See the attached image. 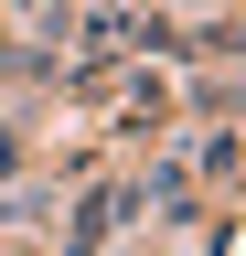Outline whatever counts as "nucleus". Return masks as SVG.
<instances>
[{"mask_svg": "<svg viewBox=\"0 0 246 256\" xmlns=\"http://www.w3.org/2000/svg\"><path fill=\"white\" fill-rule=\"evenodd\" d=\"M129 224H139V192H129V182H107V192H86V214L65 224V256H107L118 235H129Z\"/></svg>", "mask_w": 246, "mask_h": 256, "instance_id": "f257e3e1", "label": "nucleus"}, {"mask_svg": "<svg viewBox=\"0 0 246 256\" xmlns=\"http://www.w3.org/2000/svg\"><path fill=\"white\" fill-rule=\"evenodd\" d=\"M11 160H22V150H11V118H0V192H11Z\"/></svg>", "mask_w": 246, "mask_h": 256, "instance_id": "f03ea898", "label": "nucleus"}]
</instances>
